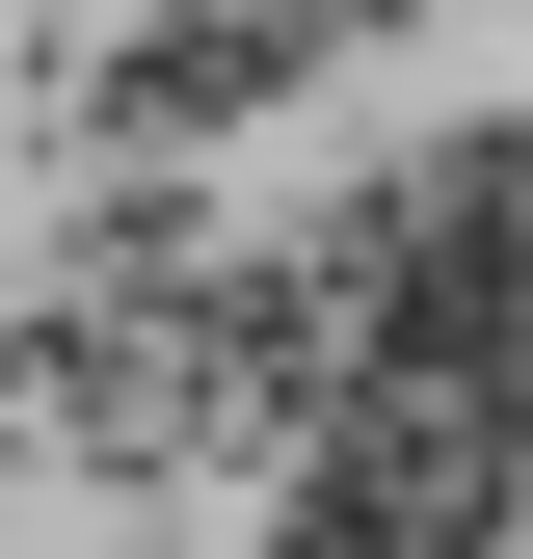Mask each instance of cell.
Instances as JSON below:
<instances>
[{"label": "cell", "mask_w": 533, "mask_h": 559, "mask_svg": "<svg viewBox=\"0 0 533 559\" xmlns=\"http://www.w3.org/2000/svg\"><path fill=\"white\" fill-rule=\"evenodd\" d=\"M507 507H533V427L400 373V400H347V427L294 453V533H266V559H481Z\"/></svg>", "instance_id": "1"}, {"label": "cell", "mask_w": 533, "mask_h": 559, "mask_svg": "<svg viewBox=\"0 0 533 559\" xmlns=\"http://www.w3.org/2000/svg\"><path fill=\"white\" fill-rule=\"evenodd\" d=\"M320 27H347V0H214V27H133L81 107H107V133H214V107H266V81H294Z\"/></svg>", "instance_id": "2"}]
</instances>
